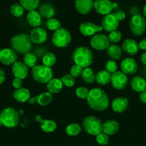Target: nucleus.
Here are the masks:
<instances>
[{"mask_svg": "<svg viewBox=\"0 0 146 146\" xmlns=\"http://www.w3.org/2000/svg\"><path fill=\"white\" fill-rule=\"evenodd\" d=\"M86 100L88 106L97 111H105L110 104L108 95L101 88H94L90 90Z\"/></svg>", "mask_w": 146, "mask_h": 146, "instance_id": "1", "label": "nucleus"}, {"mask_svg": "<svg viewBox=\"0 0 146 146\" xmlns=\"http://www.w3.org/2000/svg\"><path fill=\"white\" fill-rule=\"evenodd\" d=\"M73 60L83 68H88L94 63V54L86 46L77 47L73 53Z\"/></svg>", "mask_w": 146, "mask_h": 146, "instance_id": "2", "label": "nucleus"}, {"mask_svg": "<svg viewBox=\"0 0 146 146\" xmlns=\"http://www.w3.org/2000/svg\"><path fill=\"white\" fill-rule=\"evenodd\" d=\"M11 48L20 54H26L30 51L32 46V41L29 35L27 34H18L11 38Z\"/></svg>", "mask_w": 146, "mask_h": 146, "instance_id": "3", "label": "nucleus"}, {"mask_svg": "<svg viewBox=\"0 0 146 146\" xmlns=\"http://www.w3.org/2000/svg\"><path fill=\"white\" fill-rule=\"evenodd\" d=\"M0 121L6 128H16L19 123V113L15 108L7 107L0 113Z\"/></svg>", "mask_w": 146, "mask_h": 146, "instance_id": "4", "label": "nucleus"}, {"mask_svg": "<svg viewBox=\"0 0 146 146\" xmlns=\"http://www.w3.org/2000/svg\"><path fill=\"white\" fill-rule=\"evenodd\" d=\"M31 76L34 80L41 84H48L53 78L52 68L44 65H36L31 68Z\"/></svg>", "mask_w": 146, "mask_h": 146, "instance_id": "5", "label": "nucleus"}, {"mask_svg": "<svg viewBox=\"0 0 146 146\" xmlns=\"http://www.w3.org/2000/svg\"><path fill=\"white\" fill-rule=\"evenodd\" d=\"M103 123L99 118L95 116H87L84 119L82 125L86 132L91 135H98L103 132Z\"/></svg>", "mask_w": 146, "mask_h": 146, "instance_id": "6", "label": "nucleus"}, {"mask_svg": "<svg viewBox=\"0 0 146 146\" xmlns=\"http://www.w3.org/2000/svg\"><path fill=\"white\" fill-rule=\"evenodd\" d=\"M53 44L57 48H65L71 41V34L66 29L62 28L54 31L51 38Z\"/></svg>", "mask_w": 146, "mask_h": 146, "instance_id": "7", "label": "nucleus"}, {"mask_svg": "<svg viewBox=\"0 0 146 146\" xmlns=\"http://www.w3.org/2000/svg\"><path fill=\"white\" fill-rule=\"evenodd\" d=\"M130 30L135 36H141L145 32L146 20L141 14H135L132 17L129 23Z\"/></svg>", "mask_w": 146, "mask_h": 146, "instance_id": "8", "label": "nucleus"}, {"mask_svg": "<svg viewBox=\"0 0 146 146\" xmlns=\"http://www.w3.org/2000/svg\"><path fill=\"white\" fill-rule=\"evenodd\" d=\"M111 41L108 36L104 34H96L91 37L90 40V44L91 46L97 51H104L107 50L111 46Z\"/></svg>", "mask_w": 146, "mask_h": 146, "instance_id": "9", "label": "nucleus"}, {"mask_svg": "<svg viewBox=\"0 0 146 146\" xmlns=\"http://www.w3.org/2000/svg\"><path fill=\"white\" fill-rule=\"evenodd\" d=\"M103 29L101 25H96L91 21H84L79 27L80 32L85 36H93L95 34H99Z\"/></svg>", "mask_w": 146, "mask_h": 146, "instance_id": "10", "label": "nucleus"}, {"mask_svg": "<svg viewBox=\"0 0 146 146\" xmlns=\"http://www.w3.org/2000/svg\"><path fill=\"white\" fill-rule=\"evenodd\" d=\"M128 78L126 74L122 71H116L111 76V86L116 90H123L126 88Z\"/></svg>", "mask_w": 146, "mask_h": 146, "instance_id": "11", "label": "nucleus"}, {"mask_svg": "<svg viewBox=\"0 0 146 146\" xmlns=\"http://www.w3.org/2000/svg\"><path fill=\"white\" fill-rule=\"evenodd\" d=\"M119 26V21L116 19L113 14H109L104 16L101 20V27L106 31L112 32L115 31Z\"/></svg>", "mask_w": 146, "mask_h": 146, "instance_id": "12", "label": "nucleus"}, {"mask_svg": "<svg viewBox=\"0 0 146 146\" xmlns=\"http://www.w3.org/2000/svg\"><path fill=\"white\" fill-rule=\"evenodd\" d=\"M17 60V54L12 48H5L0 51V61L4 65H13Z\"/></svg>", "mask_w": 146, "mask_h": 146, "instance_id": "13", "label": "nucleus"}, {"mask_svg": "<svg viewBox=\"0 0 146 146\" xmlns=\"http://www.w3.org/2000/svg\"><path fill=\"white\" fill-rule=\"evenodd\" d=\"M94 8L97 13L102 15L111 14L113 8V2L109 0H96L94 2Z\"/></svg>", "mask_w": 146, "mask_h": 146, "instance_id": "14", "label": "nucleus"}, {"mask_svg": "<svg viewBox=\"0 0 146 146\" xmlns=\"http://www.w3.org/2000/svg\"><path fill=\"white\" fill-rule=\"evenodd\" d=\"M29 36L32 43L41 44L46 41L48 38V34L44 29L38 27V28H34L31 30Z\"/></svg>", "mask_w": 146, "mask_h": 146, "instance_id": "15", "label": "nucleus"}, {"mask_svg": "<svg viewBox=\"0 0 146 146\" xmlns=\"http://www.w3.org/2000/svg\"><path fill=\"white\" fill-rule=\"evenodd\" d=\"M11 71L15 78L23 80L28 76L29 68L24 62L17 61L12 65Z\"/></svg>", "mask_w": 146, "mask_h": 146, "instance_id": "16", "label": "nucleus"}, {"mask_svg": "<svg viewBox=\"0 0 146 146\" xmlns=\"http://www.w3.org/2000/svg\"><path fill=\"white\" fill-rule=\"evenodd\" d=\"M121 68L122 72L126 75H132L138 70V64L136 61L133 58H126L121 62Z\"/></svg>", "mask_w": 146, "mask_h": 146, "instance_id": "17", "label": "nucleus"}, {"mask_svg": "<svg viewBox=\"0 0 146 146\" xmlns=\"http://www.w3.org/2000/svg\"><path fill=\"white\" fill-rule=\"evenodd\" d=\"M35 120L36 122L41 123V129L44 131V133H53L56 131L57 128V124L53 120H44L42 119L41 115H38L36 116Z\"/></svg>", "mask_w": 146, "mask_h": 146, "instance_id": "18", "label": "nucleus"}, {"mask_svg": "<svg viewBox=\"0 0 146 146\" xmlns=\"http://www.w3.org/2000/svg\"><path fill=\"white\" fill-rule=\"evenodd\" d=\"M128 100L123 96L117 97L111 103V107L114 112L123 113L128 108Z\"/></svg>", "mask_w": 146, "mask_h": 146, "instance_id": "19", "label": "nucleus"}, {"mask_svg": "<svg viewBox=\"0 0 146 146\" xmlns=\"http://www.w3.org/2000/svg\"><path fill=\"white\" fill-rule=\"evenodd\" d=\"M94 2L92 0H77L75 1L76 9L81 14H88L94 8Z\"/></svg>", "mask_w": 146, "mask_h": 146, "instance_id": "20", "label": "nucleus"}, {"mask_svg": "<svg viewBox=\"0 0 146 146\" xmlns=\"http://www.w3.org/2000/svg\"><path fill=\"white\" fill-rule=\"evenodd\" d=\"M139 44L133 38H126L122 44V49L129 55H135L139 51Z\"/></svg>", "mask_w": 146, "mask_h": 146, "instance_id": "21", "label": "nucleus"}, {"mask_svg": "<svg viewBox=\"0 0 146 146\" xmlns=\"http://www.w3.org/2000/svg\"><path fill=\"white\" fill-rule=\"evenodd\" d=\"M120 128V124L115 120H108L103 125V132L108 135H112L116 133Z\"/></svg>", "mask_w": 146, "mask_h": 146, "instance_id": "22", "label": "nucleus"}, {"mask_svg": "<svg viewBox=\"0 0 146 146\" xmlns=\"http://www.w3.org/2000/svg\"><path fill=\"white\" fill-rule=\"evenodd\" d=\"M131 86L134 91L141 94L146 90V80L143 77L136 76L131 79Z\"/></svg>", "mask_w": 146, "mask_h": 146, "instance_id": "23", "label": "nucleus"}, {"mask_svg": "<svg viewBox=\"0 0 146 146\" xmlns=\"http://www.w3.org/2000/svg\"><path fill=\"white\" fill-rule=\"evenodd\" d=\"M13 97L19 103H25L31 98V93L26 88H21L15 90L13 93Z\"/></svg>", "mask_w": 146, "mask_h": 146, "instance_id": "24", "label": "nucleus"}, {"mask_svg": "<svg viewBox=\"0 0 146 146\" xmlns=\"http://www.w3.org/2000/svg\"><path fill=\"white\" fill-rule=\"evenodd\" d=\"M39 14L42 17L49 19L55 14V9L51 3H43L39 7Z\"/></svg>", "mask_w": 146, "mask_h": 146, "instance_id": "25", "label": "nucleus"}, {"mask_svg": "<svg viewBox=\"0 0 146 146\" xmlns=\"http://www.w3.org/2000/svg\"><path fill=\"white\" fill-rule=\"evenodd\" d=\"M64 84H63L61 79L58 78H52L49 82L47 84L46 88L48 92L51 94H58L62 90Z\"/></svg>", "mask_w": 146, "mask_h": 146, "instance_id": "26", "label": "nucleus"}, {"mask_svg": "<svg viewBox=\"0 0 146 146\" xmlns=\"http://www.w3.org/2000/svg\"><path fill=\"white\" fill-rule=\"evenodd\" d=\"M27 19L29 24L34 28H38L41 24L42 19L39 12L36 11H29L27 15Z\"/></svg>", "mask_w": 146, "mask_h": 146, "instance_id": "27", "label": "nucleus"}, {"mask_svg": "<svg viewBox=\"0 0 146 146\" xmlns=\"http://www.w3.org/2000/svg\"><path fill=\"white\" fill-rule=\"evenodd\" d=\"M111 76L112 74H110L106 70H102L98 72L96 74V82L98 84L102 86H106L111 83Z\"/></svg>", "mask_w": 146, "mask_h": 146, "instance_id": "28", "label": "nucleus"}, {"mask_svg": "<svg viewBox=\"0 0 146 146\" xmlns=\"http://www.w3.org/2000/svg\"><path fill=\"white\" fill-rule=\"evenodd\" d=\"M107 54L112 60H118L122 56V48L117 44H112L107 49Z\"/></svg>", "mask_w": 146, "mask_h": 146, "instance_id": "29", "label": "nucleus"}, {"mask_svg": "<svg viewBox=\"0 0 146 146\" xmlns=\"http://www.w3.org/2000/svg\"><path fill=\"white\" fill-rule=\"evenodd\" d=\"M83 80L87 84H93L96 81V74L91 68H86L83 71L81 75Z\"/></svg>", "mask_w": 146, "mask_h": 146, "instance_id": "30", "label": "nucleus"}, {"mask_svg": "<svg viewBox=\"0 0 146 146\" xmlns=\"http://www.w3.org/2000/svg\"><path fill=\"white\" fill-rule=\"evenodd\" d=\"M19 4L25 9L31 11H36V9L39 7V0H20Z\"/></svg>", "mask_w": 146, "mask_h": 146, "instance_id": "31", "label": "nucleus"}, {"mask_svg": "<svg viewBox=\"0 0 146 146\" xmlns=\"http://www.w3.org/2000/svg\"><path fill=\"white\" fill-rule=\"evenodd\" d=\"M53 100V95L48 92L41 93L37 96V104L41 106H45L51 104Z\"/></svg>", "mask_w": 146, "mask_h": 146, "instance_id": "32", "label": "nucleus"}, {"mask_svg": "<svg viewBox=\"0 0 146 146\" xmlns=\"http://www.w3.org/2000/svg\"><path fill=\"white\" fill-rule=\"evenodd\" d=\"M43 65L45 66L51 68L53 66L55 65L56 62V57L54 54L51 52H47L44 55L42 58Z\"/></svg>", "mask_w": 146, "mask_h": 146, "instance_id": "33", "label": "nucleus"}, {"mask_svg": "<svg viewBox=\"0 0 146 146\" xmlns=\"http://www.w3.org/2000/svg\"><path fill=\"white\" fill-rule=\"evenodd\" d=\"M24 63L28 66V68H33L36 66L37 57L33 53H27V54H24Z\"/></svg>", "mask_w": 146, "mask_h": 146, "instance_id": "34", "label": "nucleus"}, {"mask_svg": "<svg viewBox=\"0 0 146 146\" xmlns=\"http://www.w3.org/2000/svg\"><path fill=\"white\" fill-rule=\"evenodd\" d=\"M81 132V127L78 123H71L66 128V133L69 136H77Z\"/></svg>", "mask_w": 146, "mask_h": 146, "instance_id": "35", "label": "nucleus"}, {"mask_svg": "<svg viewBox=\"0 0 146 146\" xmlns=\"http://www.w3.org/2000/svg\"><path fill=\"white\" fill-rule=\"evenodd\" d=\"M10 12L14 17H21L24 14V9L19 3H14L10 7Z\"/></svg>", "mask_w": 146, "mask_h": 146, "instance_id": "36", "label": "nucleus"}, {"mask_svg": "<svg viewBox=\"0 0 146 146\" xmlns=\"http://www.w3.org/2000/svg\"><path fill=\"white\" fill-rule=\"evenodd\" d=\"M46 25L47 29L51 30V31H56L61 28V22L57 19L55 18H51L47 20Z\"/></svg>", "mask_w": 146, "mask_h": 146, "instance_id": "37", "label": "nucleus"}, {"mask_svg": "<svg viewBox=\"0 0 146 146\" xmlns=\"http://www.w3.org/2000/svg\"><path fill=\"white\" fill-rule=\"evenodd\" d=\"M61 81L65 86L71 88L73 87L76 84V79L71 74H65L61 77Z\"/></svg>", "mask_w": 146, "mask_h": 146, "instance_id": "38", "label": "nucleus"}, {"mask_svg": "<svg viewBox=\"0 0 146 146\" xmlns=\"http://www.w3.org/2000/svg\"><path fill=\"white\" fill-rule=\"evenodd\" d=\"M105 68L108 72L111 74H113L116 71H118V64L114 60H108L106 61L105 65Z\"/></svg>", "mask_w": 146, "mask_h": 146, "instance_id": "39", "label": "nucleus"}, {"mask_svg": "<svg viewBox=\"0 0 146 146\" xmlns=\"http://www.w3.org/2000/svg\"><path fill=\"white\" fill-rule=\"evenodd\" d=\"M88 94H89V91L86 87L80 86L76 89V95L81 99H87Z\"/></svg>", "mask_w": 146, "mask_h": 146, "instance_id": "40", "label": "nucleus"}, {"mask_svg": "<svg viewBox=\"0 0 146 146\" xmlns=\"http://www.w3.org/2000/svg\"><path fill=\"white\" fill-rule=\"evenodd\" d=\"M84 69V68H83L80 66L77 65V64H74V65L71 66V69H70V74L72 76H74V78H76V77H78L82 75Z\"/></svg>", "mask_w": 146, "mask_h": 146, "instance_id": "41", "label": "nucleus"}, {"mask_svg": "<svg viewBox=\"0 0 146 146\" xmlns=\"http://www.w3.org/2000/svg\"><path fill=\"white\" fill-rule=\"evenodd\" d=\"M96 142L101 145H106L109 142V135L104 133V132L101 133L96 135Z\"/></svg>", "mask_w": 146, "mask_h": 146, "instance_id": "42", "label": "nucleus"}, {"mask_svg": "<svg viewBox=\"0 0 146 146\" xmlns=\"http://www.w3.org/2000/svg\"><path fill=\"white\" fill-rule=\"evenodd\" d=\"M108 38H109V40L111 42L118 43L122 38V34H121V31H118V30H115V31H113L110 33L109 36H108Z\"/></svg>", "mask_w": 146, "mask_h": 146, "instance_id": "43", "label": "nucleus"}, {"mask_svg": "<svg viewBox=\"0 0 146 146\" xmlns=\"http://www.w3.org/2000/svg\"><path fill=\"white\" fill-rule=\"evenodd\" d=\"M22 80L19 79V78H14V79L12 81V86L16 90L19 89V88H22Z\"/></svg>", "mask_w": 146, "mask_h": 146, "instance_id": "44", "label": "nucleus"}, {"mask_svg": "<svg viewBox=\"0 0 146 146\" xmlns=\"http://www.w3.org/2000/svg\"><path fill=\"white\" fill-rule=\"evenodd\" d=\"M113 14L118 21H121L124 20L125 19V17H126L125 13L123 11H118L117 12L113 13Z\"/></svg>", "mask_w": 146, "mask_h": 146, "instance_id": "45", "label": "nucleus"}, {"mask_svg": "<svg viewBox=\"0 0 146 146\" xmlns=\"http://www.w3.org/2000/svg\"><path fill=\"white\" fill-rule=\"evenodd\" d=\"M6 80V74L2 68H0V85L2 84Z\"/></svg>", "mask_w": 146, "mask_h": 146, "instance_id": "46", "label": "nucleus"}, {"mask_svg": "<svg viewBox=\"0 0 146 146\" xmlns=\"http://www.w3.org/2000/svg\"><path fill=\"white\" fill-rule=\"evenodd\" d=\"M139 48L141 49L146 51V38L141 40L139 43Z\"/></svg>", "mask_w": 146, "mask_h": 146, "instance_id": "47", "label": "nucleus"}, {"mask_svg": "<svg viewBox=\"0 0 146 146\" xmlns=\"http://www.w3.org/2000/svg\"><path fill=\"white\" fill-rule=\"evenodd\" d=\"M140 100L143 104H146V90L140 94Z\"/></svg>", "mask_w": 146, "mask_h": 146, "instance_id": "48", "label": "nucleus"}, {"mask_svg": "<svg viewBox=\"0 0 146 146\" xmlns=\"http://www.w3.org/2000/svg\"><path fill=\"white\" fill-rule=\"evenodd\" d=\"M36 103H37V96L33 97V98H31L29 100V104H31V105L35 104Z\"/></svg>", "mask_w": 146, "mask_h": 146, "instance_id": "49", "label": "nucleus"}, {"mask_svg": "<svg viewBox=\"0 0 146 146\" xmlns=\"http://www.w3.org/2000/svg\"><path fill=\"white\" fill-rule=\"evenodd\" d=\"M141 59V61H142L143 64L144 65L146 66V51L142 54Z\"/></svg>", "mask_w": 146, "mask_h": 146, "instance_id": "50", "label": "nucleus"}, {"mask_svg": "<svg viewBox=\"0 0 146 146\" xmlns=\"http://www.w3.org/2000/svg\"><path fill=\"white\" fill-rule=\"evenodd\" d=\"M143 14L144 18H145V20H146V4L145 6H144V7H143Z\"/></svg>", "mask_w": 146, "mask_h": 146, "instance_id": "51", "label": "nucleus"}, {"mask_svg": "<svg viewBox=\"0 0 146 146\" xmlns=\"http://www.w3.org/2000/svg\"><path fill=\"white\" fill-rule=\"evenodd\" d=\"M118 7V4L117 3H113V8H116Z\"/></svg>", "mask_w": 146, "mask_h": 146, "instance_id": "52", "label": "nucleus"}, {"mask_svg": "<svg viewBox=\"0 0 146 146\" xmlns=\"http://www.w3.org/2000/svg\"><path fill=\"white\" fill-rule=\"evenodd\" d=\"M1 125H2V123H1V121H0V127H1Z\"/></svg>", "mask_w": 146, "mask_h": 146, "instance_id": "53", "label": "nucleus"}, {"mask_svg": "<svg viewBox=\"0 0 146 146\" xmlns=\"http://www.w3.org/2000/svg\"><path fill=\"white\" fill-rule=\"evenodd\" d=\"M1 48H0V51H1Z\"/></svg>", "mask_w": 146, "mask_h": 146, "instance_id": "54", "label": "nucleus"}]
</instances>
